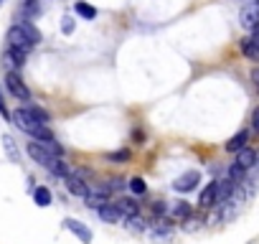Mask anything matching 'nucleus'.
I'll return each mask as SVG.
<instances>
[{
  "label": "nucleus",
  "mask_w": 259,
  "mask_h": 244,
  "mask_svg": "<svg viewBox=\"0 0 259 244\" xmlns=\"http://www.w3.org/2000/svg\"><path fill=\"white\" fill-rule=\"evenodd\" d=\"M8 119L13 122L18 130H23L26 135H31L33 140H51V138H54V133L49 130V125H44L41 119H36V117L28 112V107H21V109L11 112Z\"/></svg>",
  "instance_id": "f257e3e1"
},
{
  "label": "nucleus",
  "mask_w": 259,
  "mask_h": 244,
  "mask_svg": "<svg viewBox=\"0 0 259 244\" xmlns=\"http://www.w3.org/2000/svg\"><path fill=\"white\" fill-rule=\"evenodd\" d=\"M6 41H8V46H11V49H16V51H21V54H31V51H33L31 38H28V36H26L18 26H11V28H8Z\"/></svg>",
  "instance_id": "f03ea898"
},
{
  "label": "nucleus",
  "mask_w": 259,
  "mask_h": 244,
  "mask_svg": "<svg viewBox=\"0 0 259 244\" xmlns=\"http://www.w3.org/2000/svg\"><path fill=\"white\" fill-rule=\"evenodd\" d=\"M6 87H8V92L16 99H21V102H28L31 99V89L23 84V79H21L18 71H6Z\"/></svg>",
  "instance_id": "7ed1b4c3"
},
{
  "label": "nucleus",
  "mask_w": 259,
  "mask_h": 244,
  "mask_svg": "<svg viewBox=\"0 0 259 244\" xmlns=\"http://www.w3.org/2000/svg\"><path fill=\"white\" fill-rule=\"evenodd\" d=\"M26 150H28L31 160H33V163H38V166H44L46 171H51V168L56 166V160H59L56 155H51L49 150H44V148H41L36 140H33V143H28V148H26Z\"/></svg>",
  "instance_id": "20e7f679"
},
{
  "label": "nucleus",
  "mask_w": 259,
  "mask_h": 244,
  "mask_svg": "<svg viewBox=\"0 0 259 244\" xmlns=\"http://www.w3.org/2000/svg\"><path fill=\"white\" fill-rule=\"evenodd\" d=\"M239 23H241V28H246V31H251V28L259 26V0H251V3H246V6L241 8Z\"/></svg>",
  "instance_id": "39448f33"
},
{
  "label": "nucleus",
  "mask_w": 259,
  "mask_h": 244,
  "mask_svg": "<svg viewBox=\"0 0 259 244\" xmlns=\"http://www.w3.org/2000/svg\"><path fill=\"white\" fill-rule=\"evenodd\" d=\"M109 188H107V183H99V186H89V191H87V196H84V201H87V206H92V209H99V206H104L107 204V198H109Z\"/></svg>",
  "instance_id": "423d86ee"
},
{
  "label": "nucleus",
  "mask_w": 259,
  "mask_h": 244,
  "mask_svg": "<svg viewBox=\"0 0 259 244\" xmlns=\"http://www.w3.org/2000/svg\"><path fill=\"white\" fill-rule=\"evenodd\" d=\"M198 183H201V173H198V171H186L181 178H176L173 188H176L178 193H188V191H193Z\"/></svg>",
  "instance_id": "0eeeda50"
},
{
  "label": "nucleus",
  "mask_w": 259,
  "mask_h": 244,
  "mask_svg": "<svg viewBox=\"0 0 259 244\" xmlns=\"http://www.w3.org/2000/svg\"><path fill=\"white\" fill-rule=\"evenodd\" d=\"M26 64V54H21V51H16V49H6L3 51V66L8 69V71H21V66Z\"/></svg>",
  "instance_id": "6e6552de"
},
{
  "label": "nucleus",
  "mask_w": 259,
  "mask_h": 244,
  "mask_svg": "<svg viewBox=\"0 0 259 244\" xmlns=\"http://www.w3.org/2000/svg\"><path fill=\"white\" fill-rule=\"evenodd\" d=\"M216 204H219V181H211V183L201 191L198 206H201V209H211V206H216Z\"/></svg>",
  "instance_id": "1a4fd4ad"
},
{
  "label": "nucleus",
  "mask_w": 259,
  "mask_h": 244,
  "mask_svg": "<svg viewBox=\"0 0 259 244\" xmlns=\"http://www.w3.org/2000/svg\"><path fill=\"white\" fill-rule=\"evenodd\" d=\"M94 211H97L99 219L107 221V224H119V221H124V214L117 209V204H104V206H99V209H94Z\"/></svg>",
  "instance_id": "9d476101"
},
{
  "label": "nucleus",
  "mask_w": 259,
  "mask_h": 244,
  "mask_svg": "<svg viewBox=\"0 0 259 244\" xmlns=\"http://www.w3.org/2000/svg\"><path fill=\"white\" fill-rule=\"evenodd\" d=\"M64 183H66V188H69V193H74V196H87V191H89V183L84 181V178H79V176H74V173H69L66 178H64Z\"/></svg>",
  "instance_id": "9b49d317"
},
{
  "label": "nucleus",
  "mask_w": 259,
  "mask_h": 244,
  "mask_svg": "<svg viewBox=\"0 0 259 244\" xmlns=\"http://www.w3.org/2000/svg\"><path fill=\"white\" fill-rule=\"evenodd\" d=\"M64 226H66L71 234H76V236L81 239V244H92V231H89L81 221H76V219H64Z\"/></svg>",
  "instance_id": "f8f14e48"
},
{
  "label": "nucleus",
  "mask_w": 259,
  "mask_h": 244,
  "mask_svg": "<svg viewBox=\"0 0 259 244\" xmlns=\"http://www.w3.org/2000/svg\"><path fill=\"white\" fill-rule=\"evenodd\" d=\"M236 166L239 168H244V171H249V168H254L256 166V150L254 148H241L239 153H236Z\"/></svg>",
  "instance_id": "ddd939ff"
},
{
  "label": "nucleus",
  "mask_w": 259,
  "mask_h": 244,
  "mask_svg": "<svg viewBox=\"0 0 259 244\" xmlns=\"http://www.w3.org/2000/svg\"><path fill=\"white\" fill-rule=\"evenodd\" d=\"M168 216H170L173 221H186V219L191 216V204H186V201H178V204L168 206Z\"/></svg>",
  "instance_id": "4468645a"
},
{
  "label": "nucleus",
  "mask_w": 259,
  "mask_h": 244,
  "mask_svg": "<svg viewBox=\"0 0 259 244\" xmlns=\"http://www.w3.org/2000/svg\"><path fill=\"white\" fill-rule=\"evenodd\" d=\"M246 140H249V130H239V133L226 143V150H229V153H239L241 148H246Z\"/></svg>",
  "instance_id": "2eb2a0df"
},
{
  "label": "nucleus",
  "mask_w": 259,
  "mask_h": 244,
  "mask_svg": "<svg viewBox=\"0 0 259 244\" xmlns=\"http://www.w3.org/2000/svg\"><path fill=\"white\" fill-rule=\"evenodd\" d=\"M16 26H18V28H21V31H23L28 38H31V44H33V46H36V44H41V38H44V36H41V31H38V28H36L31 21H18Z\"/></svg>",
  "instance_id": "dca6fc26"
},
{
  "label": "nucleus",
  "mask_w": 259,
  "mask_h": 244,
  "mask_svg": "<svg viewBox=\"0 0 259 244\" xmlns=\"http://www.w3.org/2000/svg\"><path fill=\"white\" fill-rule=\"evenodd\" d=\"M74 11H76L79 18H84V21H94V18H97V8L89 6V3H84V0H76V3H74Z\"/></svg>",
  "instance_id": "f3484780"
},
{
  "label": "nucleus",
  "mask_w": 259,
  "mask_h": 244,
  "mask_svg": "<svg viewBox=\"0 0 259 244\" xmlns=\"http://www.w3.org/2000/svg\"><path fill=\"white\" fill-rule=\"evenodd\" d=\"M239 46H241V54H244L249 61H256V64H259V49L254 46V41H251L249 36H246V38H241V44H239Z\"/></svg>",
  "instance_id": "a211bd4d"
},
{
  "label": "nucleus",
  "mask_w": 259,
  "mask_h": 244,
  "mask_svg": "<svg viewBox=\"0 0 259 244\" xmlns=\"http://www.w3.org/2000/svg\"><path fill=\"white\" fill-rule=\"evenodd\" d=\"M117 209L124 214V219L133 216V214H140V206H138L133 198H119V201H117Z\"/></svg>",
  "instance_id": "6ab92c4d"
},
{
  "label": "nucleus",
  "mask_w": 259,
  "mask_h": 244,
  "mask_svg": "<svg viewBox=\"0 0 259 244\" xmlns=\"http://www.w3.org/2000/svg\"><path fill=\"white\" fill-rule=\"evenodd\" d=\"M33 198H36V204L41 206V209H46V206H51V191L46 188V186H38L36 191H33Z\"/></svg>",
  "instance_id": "aec40b11"
},
{
  "label": "nucleus",
  "mask_w": 259,
  "mask_h": 244,
  "mask_svg": "<svg viewBox=\"0 0 259 244\" xmlns=\"http://www.w3.org/2000/svg\"><path fill=\"white\" fill-rule=\"evenodd\" d=\"M44 150H49L51 155H56V158H61L64 155V148H61V143H56V138H51V140H36Z\"/></svg>",
  "instance_id": "412c9836"
},
{
  "label": "nucleus",
  "mask_w": 259,
  "mask_h": 244,
  "mask_svg": "<svg viewBox=\"0 0 259 244\" xmlns=\"http://www.w3.org/2000/svg\"><path fill=\"white\" fill-rule=\"evenodd\" d=\"M127 221H130V229H133V231H145V229H148V224H145V219H143L140 214L127 216Z\"/></svg>",
  "instance_id": "4be33fe9"
},
{
  "label": "nucleus",
  "mask_w": 259,
  "mask_h": 244,
  "mask_svg": "<svg viewBox=\"0 0 259 244\" xmlns=\"http://www.w3.org/2000/svg\"><path fill=\"white\" fill-rule=\"evenodd\" d=\"M130 191H133L135 196H143V193L148 191V183H145V181H143L140 176H135L133 181H130Z\"/></svg>",
  "instance_id": "5701e85b"
},
{
  "label": "nucleus",
  "mask_w": 259,
  "mask_h": 244,
  "mask_svg": "<svg viewBox=\"0 0 259 244\" xmlns=\"http://www.w3.org/2000/svg\"><path fill=\"white\" fill-rule=\"evenodd\" d=\"M130 158H133V153H130V150H117V153H109L107 155L109 163H127Z\"/></svg>",
  "instance_id": "b1692460"
},
{
  "label": "nucleus",
  "mask_w": 259,
  "mask_h": 244,
  "mask_svg": "<svg viewBox=\"0 0 259 244\" xmlns=\"http://www.w3.org/2000/svg\"><path fill=\"white\" fill-rule=\"evenodd\" d=\"M244 173H246V171H244V168H239V166L234 163V166L229 168V181H234V183H241V181H244Z\"/></svg>",
  "instance_id": "393cba45"
},
{
  "label": "nucleus",
  "mask_w": 259,
  "mask_h": 244,
  "mask_svg": "<svg viewBox=\"0 0 259 244\" xmlns=\"http://www.w3.org/2000/svg\"><path fill=\"white\" fill-rule=\"evenodd\" d=\"M28 112H31V114H33L36 119H41L44 125H46V122H49V114H46V112H44L41 107H28Z\"/></svg>",
  "instance_id": "a878e982"
},
{
  "label": "nucleus",
  "mask_w": 259,
  "mask_h": 244,
  "mask_svg": "<svg viewBox=\"0 0 259 244\" xmlns=\"http://www.w3.org/2000/svg\"><path fill=\"white\" fill-rule=\"evenodd\" d=\"M3 143H6V150H8V155H11V160H18V153H16V145H13V140L6 135L3 138Z\"/></svg>",
  "instance_id": "bb28decb"
},
{
  "label": "nucleus",
  "mask_w": 259,
  "mask_h": 244,
  "mask_svg": "<svg viewBox=\"0 0 259 244\" xmlns=\"http://www.w3.org/2000/svg\"><path fill=\"white\" fill-rule=\"evenodd\" d=\"M107 188H109V191H122V188H124V181H122V178H109V181H107Z\"/></svg>",
  "instance_id": "cd10ccee"
},
{
  "label": "nucleus",
  "mask_w": 259,
  "mask_h": 244,
  "mask_svg": "<svg viewBox=\"0 0 259 244\" xmlns=\"http://www.w3.org/2000/svg\"><path fill=\"white\" fill-rule=\"evenodd\" d=\"M61 31L69 36V33L74 31V18H69V16H66V18H64V23H61Z\"/></svg>",
  "instance_id": "c85d7f7f"
},
{
  "label": "nucleus",
  "mask_w": 259,
  "mask_h": 244,
  "mask_svg": "<svg viewBox=\"0 0 259 244\" xmlns=\"http://www.w3.org/2000/svg\"><path fill=\"white\" fill-rule=\"evenodd\" d=\"M251 128H254V133H259V107L251 112Z\"/></svg>",
  "instance_id": "c756f323"
},
{
  "label": "nucleus",
  "mask_w": 259,
  "mask_h": 244,
  "mask_svg": "<svg viewBox=\"0 0 259 244\" xmlns=\"http://www.w3.org/2000/svg\"><path fill=\"white\" fill-rule=\"evenodd\" d=\"M133 140H135V143H138V145H143V140H145V133H143V130H138V128H135V130H133Z\"/></svg>",
  "instance_id": "7c9ffc66"
},
{
  "label": "nucleus",
  "mask_w": 259,
  "mask_h": 244,
  "mask_svg": "<svg viewBox=\"0 0 259 244\" xmlns=\"http://www.w3.org/2000/svg\"><path fill=\"white\" fill-rule=\"evenodd\" d=\"M0 114H3V117H6V119H8V117H11V112H8V109H6V102H3V92H0Z\"/></svg>",
  "instance_id": "2f4dec72"
},
{
  "label": "nucleus",
  "mask_w": 259,
  "mask_h": 244,
  "mask_svg": "<svg viewBox=\"0 0 259 244\" xmlns=\"http://www.w3.org/2000/svg\"><path fill=\"white\" fill-rule=\"evenodd\" d=\"M249 38H251V41H254V46L259 49V26H256V28H251V36H249Z\"/></svg>",
  "instance_id": "473e14b6"
},
{
  "label": "nucleus",
  "mask_w": 259,
  "mask_h": 244,
  "mask_svg": "<svg viewBox=\"0 0 259 244\" xmlns=\"http://www.w3.org/2000/svg\"><path fill=\"white\" fill-rule=\"evenodd\" d=\"M251 79H254V82H256V89H259V69H256V71H254V74H251Z\"/></svg>",
  "instance_id": "72a5a7b5"
},
{
  "label": "nucleus",
  "mask_w": 259,
  "mask_h": 244,
  "mask_svg": "<svg viewBox=\"0 0 259 244\" xmlns=\"http://www.w3.org/2000/svg\"><path fill=\"white\" fill-rule=\"evenodd\" d=\"M0 3H3V0H0Z\"/></svg>",
  "instance_id": "f704fd0d"
}]
</instances>
